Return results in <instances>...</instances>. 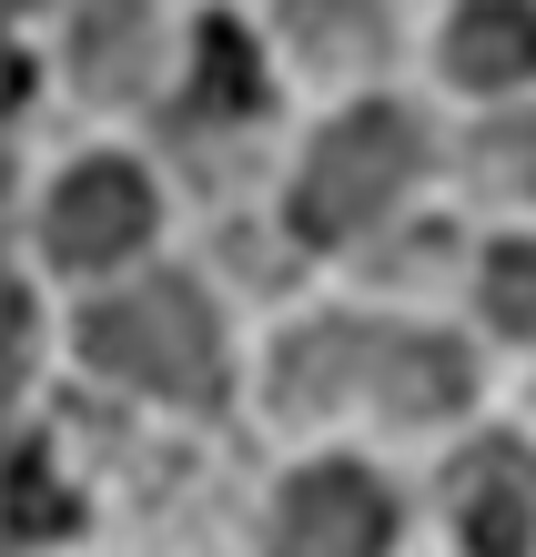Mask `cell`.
I'll list each match as a JSON object with an SVG mask.
<instances>
[{"mask_svg": "<svg viewBox=\"0 0 536 557\" xmlns=\"http://www.w3.org/2000/svg\"><path fill=\"white\" fill-rule=\"evenodd\" d=\"M385 547H395V507L364 467H314L284 486L274 557H385Z\"/></svg>", "mask_w": 536, "mask_h": 557, "instance_id": "3", "label": "cell"}, {"mask_svg": "<svg viewBox=\"0 0 536 557\" xmlns=\"http://www.w3.org/2000/svg\"><path fill=\"white\" fill-rule=\"evenodd\" d=\"M385 335H364V324H304V335L284 345V406H334L345 385L375 366Z\"/></svg>", "mask_w": 536, "mask_h": 557, "instance_id": "10", "label": "cell"}, {"mask_svg": "<svg viewBox=\"0 0 536 557\" xmlns=\"http://www.w3.org/2000/svg\"><path fill=\"white\" fill-rule=\"evenodd\" d=\"M456 537L465 557H526L536 547V467L526 446H465L456 456Z\"/></svg>", "mask_w": 536, "mask_h": 557, "instance_id": "5", "label": "cell"}, {"mask_svg": "<svg viewBox=\"0 0 536 557\" xmlns=\"http://www.w3.org/2000/svg\"><path fill=\"white\" fill-rule=\"evenodd\" d=\"M284 30L314 72H364L385 51V0H284Z\"/></svg>", "mask_w": 536, "mask_h": 557, "instance_id": "9", "label": "cell"}, {"mask_svg": "<svg viewBox=\"0 0 536 557\" xmlns=\"http://www.w3.org/2000/svg\"><path fill=\"white\" fill-rule=\"evenodd\" d=\"M82 355H91L102 375L142 385V396H183V406H203L213 385H223L213 314H203V294H192L183 274H152V284L112 294V305L82 324Z\"/></svg>", "mask_w": 536, "mask_h": 557, "instance_id": "1", "label": "cell"}, {"mask_svg": "<svg viewBox=\"0 0 536 557\" xmlns=\"http://www.w3.org/2000/svg\"><path fill=\"white\" fill-rule=\"evenodd\" d=\"M11 11H41V0H11Z\"/></svg>", "mask_w": 536, "mask_h": 557, "instance_id": "14", "label": "cell"}, {"mask_svg": "<svg viewBox=\"0 0 536 557\" xmlns=\"http://www.w3.org/2000/svg\"><path fill=\"white\" fill-rule=\"evenodd\" d=\"M446 72L476 91H507L536 72V0H465L446 21Z\"/></svg>", "mask_w": 536, "mask_h": 557, "instance_id": "6", "label": "cell"}, {"mask_svg": "<svg viewBox=\"0 0 536 557\" xmlns=\"http://www.w3.org/2000/svg\"><path fill=\"white\" fill-rule=\"evenodd\" d=\"M486 314L507 324V335H526V324H536V244L486 253Z\"/></svg>", "mask_w": 536, "mask_h": 557, "instance_id": "13", "label": "cell"}, {"mask_svg": "<svg viewBox=\"0 0 536 557\" xmlns=\"http://www.w3.org/2000/svg\"><path fill=\"white\" fill-rule=\"evenodd\" d=\"M41 234H51V264H112L152 234V183L132 162H82V173H61Z\"/></svg>", "mask_w": 536, "mask_h": 557, "instance_id": "4", "label": "cell"}, {"mask_svg": "<svg viewBox=\"0 0 536 557\" xmlns=\"http://www.w3.org/2000/svg\"><path fill=\"white\" fill-rule=\"evenodd\" d=\"M142 51H152L142 0H82V21H72V72H82V91L122 102V91L142 82Z\"/></svg>", "mask_w": 536, "mask_h": 557, "instance_id": "7", "label": "cell"}, {"mask_svg": "<svg viewBox=\"0 0 536 557\" xmlns=\"http://www.w3.org/2000/svg\"><path fill=\"white\" fill-rule=\"evenodd\" d=\"M415 162H425V133H415V112H395V102H364L345 122H324V143L304 152V183H294V234H314V244L364 234V223L415 183Z\"/></svg>", "mask_w": 536, "mask_h": 557, "instance_id": "2", "label": "cell"}, {"mask_svg": "<svg viewBox=\"0 0 536 557\" xmlns=\"http://www.w3.org/2000/svg\"><path fill=\"white\" fill-rule=\"evenodd\" d=\"M192 112L203 122H253L263 112V61L233 21H203V41H192Z\"/></svg>", "mask_w": 536, "mask_h": 557, "instance_id": "11", "label": "cell"}, {"mask_svg": "<svg viewBox=\"0 0 536 557\" xmlns=\"http://www.w3.org/2000/svg\"><path fill=\"white\" fill-rule=\"evenodd\" d=\"M11 528L21 537H61V528H72V497L51 486V456L41 446H21V467H11Z\"/></svg>", "mask_w": 536, "mask_h": 557, "instance_id": "12", "label": "cell"}, {"mask_svg": "<svg viewBox=\"0 0 536 557\" xmlns=\"http://www.w3.org/2000/svg\"><path fill=\"white\" fill-rule=\"evenodd\" d=\"M375 396L395 416H446V406H465V355L446 335H385L375 345Z\"/></svg>", "mask_w": 536, "mask_h": 557, "instance_id": "8", "label": "cell"}]
</instances>
